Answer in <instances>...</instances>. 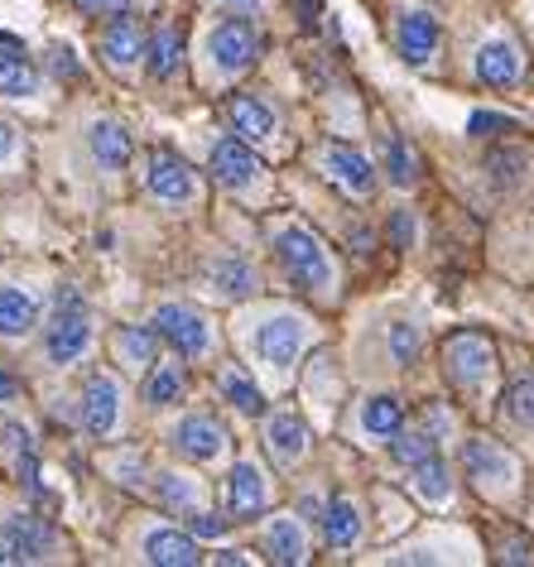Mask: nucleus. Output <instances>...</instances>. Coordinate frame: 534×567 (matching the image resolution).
Returning <instances> with one entry per match:
<instances>
[{
	"label": "nucleus",
	"mask_w": 534,
	"mask_h": 567,
	"mask_svg": "<svg viewBox=\"0 0 534 567\" xmlns=\"http://www.w3.org/2000/svg\"><path fill=\"white\" fill-rule=\"evenodd\" d=\"M322 168H328V178L342 183L351 197H367L376 188V174H371L367 154H357L347 145H328V150H322Z\"/></svg>",
	"instance_id": "nucleus-10"
},
{
	"label": "nucleus",
	"mask_w": 534,
	"mask_h": 567,
	"mask_svg": "<svg viewBox=\"0 0 534 567\" xmlns=\"http://www.w3.org/2000/svg\"><path fill=\"white\" fill-rule=\"evenodd\" d=\"M88 347H92V322H88V308H82V293L59 289V313H53V328H49V361L73 365Z\"/></svg>",
	"instance_id": "nucleus-2"
},
{
	"label": "nucleus",
	"mask_w": 534,
	"mask_h": 567,
	"mask_svg": "<svg viewBox=\"0 0 534 567\" xmlns=\"http://www.w3.org/2000/svg\"><path fill=\"white\" fill-rule=\"evenodd\" d=\"M88 145L96 154V164L111 168V174L131 164V135H125V125H116V121H96L92 135H88Z\"/></svg>",
	"instance_id": "nucleus-19"
},
{
	"label": "nucleus",
	"mask_w": 534,
	"mask_h": 567,
	"mask_svg": "<svg viewBox=\"0 0 534 567\" xmlns=\"http://www.w3.org/2000/svg\"><path fill=\"white\" fill-rule=\"evenodd\" d=\"M150 188H154V197H164V203H193V197H198V178H193V168L178 159L174 150H154L150 154Z\"/></svg>",
	"instance_id": "nucleus-8"
},
{
	"label": "nucleus",
	"mask_w": 534,
	"mask_h": 567,
	"mask_svg": "<svg viewBox=\"0 0 534 567\" xmlns=\"http://www.w3.org/2000/svg\"><path fill=\"white\" fill-rule=\"evenodd\" d=\"M308 342V322L304 318H289V313H275L265 318L256 332H250V347H256V357L265 365H275V371H285V365L299 357Z\"/></svg>",
	"instance_id": "nucleus-3"
},
{
	"label": "nucleus",
	"mask_w": 534,
	"mask_h": 567,
	"mask_svg": "<svg viewBox=\"0 0 534 567\" xmlns=\"http://www.w3.org/2000/svg\"><path fill=\"white\" fill-rule=\"evenodd\" d=\"M400 423H404V409L396 394H376V400H367V409H361V429L371 437H396Z\"/></svg>",
	"instance_id": "nucleus-28"
},
{
	"label": "nucleus",
	"mask_w": 534,
	"mask_h": 567,
	"mask_svg": "<svg viewBox=\"0 0 534 567\" xmlns=\"http://www.w3.org/2000/svg\"><path fill=\"white\" fill-rule=\"evenodd\" d=\"M207 53H213V63L222 73H242V68L256 63L260 53V34L250 20H222L213 34H207Z\"/></svg>",
	"instance_id": "nucleus-5"
},
{
	"label": "nucleus",
	"mask_w": 534,
	"mask_h": 567,
	"mask_svg": "<svg viewBox=\"0 0 534 567\" xmlns=\"http://www.w3.org/2000/svg\"><path fill=\"white\" fill-rule=\"evenodd\" d=\"M44 63H49V73H53V78H82V63L73 59V49H68V44H53Z\"/></svg>",
	"instance_id": "nucleus-37"
},
{
	"label": "nucleus",
	"mask_w": 534,
	"mask_h": 567,
	"mask_svg": "<svg viewBox=\"0 0 534 567\" xmlns=\"http://www.w3.org/2000/svg\"><path fill=\"white\" fill-rule=\"evenodd\" d=\"M390 240H396V246H410L414 240V217L410 212H396V221H390Z\"/></svg>",
	"instance_id": "nucleus-43"
},
{
	"label": "nucleus",
	"mask_w": 534,
	"mask_h": 567,
	"mask_svg": "<svg viewBox=\"0 0 534 567\" xmlns=\"http://www.w3.org/2000/svg\"><path fill=\"white\" fill-rule=\"evenodd\" d=\"M396 39H400L404 63H429L433 49H439V20H433L429 10H404Z\"/></svg>",
	"instance_id": "nucleus-11"
},
{
	"label": "nucleus",
	"mask_w": 534,
	"mask_h": 567,
	"mask_svg": "<svg viewBox=\"0 0 534 567\" xmlns=\"http://www.w3.org/2000/svg\"><path fill=\"white\" fill-rule=\"evenodd\" d=\"M16 394H20V380L10 375V371H0V404H10Z\"/></svg>",
	"instance_id": "nucleus-44"
},
{
	"label": "nucleus",
	"mask_w": 534,
	"mask_h": 567,
	"mask_svg": "<svg viewBox=\"0 0 534 567\" xmlns=\"http://www.w3.org/2000/svg\"><path fill=\"white\" fill-rule=\"evenodd\" d=\"M213 174H217V183H227V188H246V183L260 174V159L250 154L246 140H217L213 145Z\"/></svg>",
	"instance_id": "nucleus-12"
},
{
	"label": "nucleus",
	"mask_w": 534,
	"mask_h": 567,
	"mask_svg": "<svg viewBox=\"0 0 534 567\" xmlns=\"http://www.w3.org/2000/svg\"><path fill=\"white\" fill-rule=\"evenodd\" d=\"M265 505H270V486H265L260 466L236 462L232 466V515L236 519H256V515H265Z\"/></svg>",
	"instance_id": "nucleus-13"
},
{
	"label": "nucleus",
	"mask_w": 534,
	"mask_h": 567,
	"mask_svg": "<svg viewBox=\"0 0 534 567\" xmlns=\"http://www.w3.org/2000/svg\"><path fill=\"white\" fill-rule=\"evenodd\" d=\"M102 53H106V63L111 68H131L140 63V53H145V39H140V24L131 20V10L125 16H116L102 30Z\"/></svg>",
	"instance_id": "nucleus-15"
},
{
	"label": "nucleus",
	"mask_w": 534,
	"mask_h": 567,
	"mask_svg": "<svg viewBox=\"0 0 534 567\" xmlns=\"http://www.w3.org/2000/svg\"><path fill=\"white\" fill-rule=\"evenodd\" d=\"M386 164H390V178H396L400 188H410V183L419 178V159H414V150L404 145L400 135H390V140H386Z\"/></svg>",
	"instance_id": "nucleus-32"
},
{
	"label": "nucleus",
	"mask_w": 534,
	"mask_h": 567,
	"mask_svg": "<svg viewBox=\"0 0 534 567\" xmlns=\"http://www.w3.org/2000/svg\"><path fill=\"white\" fill-rule=\"evenodd\" d=\"M39 322V303L24 289H0V337H24Z\"/></svg>",
	"instance_id": "nucleus-22"
},
{
	"label": "nucleus",
	"mask_w": 534,
	"mask_h": 567,
	"mask_svg": "<svg viewBox=\"0 0 534 567\" xmlns=\"http://www.w3.org/2000/svg\"><path fill=\"white\" fill-rule=\"evenodd\" d=\"M154 351H160V328H121L116 332V357L131 365V371H150Z\"/></svg>",
	"instance_id": "nucleus-23"
},
{
	"label": "nucleus",
	"mask_w": 534,
	"mask_h": 567,
	"mask_svg": "<svg viewBox=\"0 0 534 567\" xmlns=\"http://www.w3.org/2000/svg\"><path fill=\"white\" fill-rule=\"evenodd\" d=\"M468 131L472 135H501V131H511V121L496 116V111H476V116L468 121Z\"/></svg>",
	"instance_id": "nucleus-40"
},
{
	"label": "nucleus",
	"mask_w": 534,
	"mask_h": 567,
	"mask_svg": "<svg viewBox=\"0 0 534 567\" xmlns=\"http://www.w3.org/2000/svg\"><path fill=\"white\" fill-rule=\"evenodd\" d=\"M227 6H242V10H250V6H256V0H227Z\"/></svg>",
	"instance_id": "nucleus-45"
},
{
	"label": "nucleus",
	"mask_w": 534,
	"mask_h": 567,
	"mask_svg": "<svg viewBox=\"0 0 534 567\" xmlns=\"http://www.w3.org/2000/svg\"><path fill=\"white\" fill-rule=\"evenodd\" d=\"M68 6L78 10V16H106V20H116L131 10V0H68Z\"/></svg>",
	"instance_id": "nucleus-38"
},
{
	"label": "nucleus",
	"mask_w": 534,
	"mask_h": 567,
	"mask_svg": "<svg viewBox=\"0 0 534 567\" xmlns=\"http://www.w3.org/2000/svg\"><path fill=\"white\" fill-rule=\"evenodd\" d=\"M184 371H178V361H164V365H154L150 380H145V404L150 409H164V404H174L178 394H184Z\"/></svg>",
	"instance_id": "nucleus-29"
},
{
	"label": "nucleus",
	"mask_w": 534,
	"mask_h": 567,
	"mask_svg": "<svg viewBox=\"0 0 534 567\" xmlns=\"http://www.w3.org/2000/svg\"><path fill=\"white\" fill-rule=\"evenodd\" d=\"M275 255L279 265H285V275L299 284L308 293H322L332 284V265H328V250L318 246L314 231H304V226H285V231L275 236Z\"/></svg>",
	"instance_id": "nucleus-1"
},
{
	"label": "nucleus",
	"mask_w": 534,
	"mask_h": 567,
	"mask_svg": "<svg viewBox=\"0 0 534 567\" xmlns=\"http://www.w3.org/2000/svg\"><path fill=\"white\" fill-rule=\"evenodd\" d=\"M213 289L222 299H246V293H256V269L246 260H236V255H227V260L213 265Z\"/></svg>",
	"instance_id": "nucleus-26"
},
{
	"label": "nucleus",
	"mask_w": 534,
	"mask_h": 567,
	"mask_svg": "<svg viewBox=\"0 0 534 567\" xmlns=\"http://www.w3.org/2000/svg\"><path fill=\"white\" fill-rule=\"evenodd\" d=\"M121 423V390L111 375H88V385H82V429H88L92 437H106L116 433Z\"/></svg>",
	"instance_id": "nucleus-6"
},
{
	"label": "nucleus",
	"mask_w": 534,
	"mask_h": 567,
	"mask_svg": "<svg viewBox=\"0 0 534 567\" xmlns=\"http://www.w3.org/2000/svg\"><path fill=\"white\" fill-rule=\"evenodd\" d=\"M476 78L486 82V87H515L520 82V49L511 39H491L476 53Z\"/></svg>",
	"instance_id": "nucleus-14"
},
{
	"label": "nucleus",
	"mask_w": 534,
	"mask_h": 567,
	"mask_svg": "<svg viewBox=\"0 0 534 567\" xmlns=\"http://www.w3.org/2000/svg\"><path fill=\"white\" fill-rule=\"evenodd\" d=\"M414 491L424 495L429 505H443L448 495H453V481H448V466L439 457H424L414 466Z\"/></svg>",
	"instance_id": "nucleus-31"
},
{
	"label": "nucleus",
	"mask_w": 534,
	"mask_h": 567,
	"mask_svg": "<svg viewBox=\"0 0 534 567\" xmlns=\"http://www.w3.org/2000/svg\"><path fill=\"white\" fill-rule=\"evenodd\" d=\"M145 53H150V73H154V78H160V82L174 78L178 63H184V34H178L174 24H164V30L145 44Z\"/></svg>",
	"instance_id": "nucleus-24"
},
{
	"label": "nucleus",
	"mask_w": 534,
	"mask_h": 567,
	"mask_svg": "<svg viewBox=\"0 0 534 567\" xmlns=\"http://www.w3.org/2000/svg\"><path fill=\"white\" fill-rule=\"evenodd\" d=\"M168 437H174V447L184 452V457H193V462H213V457L227 452V433H222V423L207 419V414H188Z\"/></svg>",
	"instance_id": "nucleus-9"
},
{
	"label": "nucleus",
	"mask_w": 534,
	"mask_h": 567,
	"mask_svg": "<svg viewBox=\"0 0 534 567\" xmlns=\"http://www.w3.org/2000/svg\"><path fill=\"white\" fill-rule=\"evenodd\" d=\"M232 131L242 140H270L275 135V111L260 96H232Z\"/></svg>",
	"instance_id": "nucleus-20"
},
{
	"label": "nucleus",
	"mask_w": 534,
	"mask_h": 567,
	"mask_svg": "<svg viewBox=\"0 0 534 567\" xmlns=\"http://www.w3.org/2000/svg\"><path fill=\"white\" fill-rule=\"evenodd\" d=\"M322 529H328V544H332V548H351V544L361 538V515H357V505L337 495V501L322 509Z\"/></svg>",
	"instance_id": "nucleus-25"
},
{
	"label": "nucleus",
	"mask_w": 534,
	"mask_h": 567,
	"mask_svg": "<svg viewBox=\"0 0 534 567\" xmlns=\"http://www.w3.org/2000/svg\"><path fill=\"white\" fill-rule=\"evenodd\" d=\"M145 558L160 567H188V563H198V544L178 529H154L145 538Z\"/></svg>",
	"instance_id": "nucleus-21"
},
{
	"label": "nucleus",
	"mask_w": 534,
	"mask_h": 567,
	"mask_svg": "<svg viewBox=\"0 0 534 567\" xmlns=\"http://www.w3.org/2000/svg\"><path fill=\"white\" fill-rule=\"evenodd\" d=\"M154 328H160V337L178 357H207V351H213V328L184 303H164L160 313H154Z\"/></svg>",
	"instance_id": "nucleus-4"
},
{
	"label": "nucleus",
	"mask_w": 534,
	"mask_h": 567,
	"mask_svg": "<svg viewBox=\"0 0 534 567\" xmlns=\"http://www.w3.org/2000/svg\"><path fill=\"white\" fill-rule=\"evenodd\" d=\"M265 443H270L279 466H294L308 452V423L299 414H275L270 429H265Z\"/></svg>",
	"instance_id": "nucleus-16"
},
{
	"label": "nucleus",
	"mask_w": 534,
	"mask_h": 567,
	"mask_svg": "<svg viewBox=\"0 0 534 567\" xmlns=\"http://www.w3.org/2000/svg\"><path fill=\"white\" fill-rule=\"evenodd\" d=\"M462 457H468V472L482 481V486H486V481H511L515 476V457L505 447L491 443V437H472Z\"/></svg>",
	"instance_id": "nucleus-18"
},
{
	"label": "nucleus",
	"mask_w": 534,
	"mask_h": 567,
	"mask_svg": "<svg viewBox=\"0 0 534 567\" xmlns=\"http://www.w3.org/2000/svg\"><path fill=\"white\" fill-rule=\"evenodd\" d=\"M265 553H270L275 563H304L308 548H304V529L294 519H275L270 529H265Z\"/></svg>",
	"instance_id": "nucleus-27"
},
{
	"label": "nucleus",
	"mask_w": 534,
	"mask_h": 567,
	"mask_svg": "<svg viewBox=\"0 0 534 567\" xmlns=\"http://www.w3.org/2000/svg\"><path fill=\"white\" fill-rule=\"evenodd\" d=\"M390 357H396L400 365H410L419 357V332L410 328V322H396V328H390Z\"/></svg>",
	"instance_id": "nucleus-36"
},
{
	"label": "nucleus",
	"mask_w": 534,
	"mask_h": 567,
	"mask_svg": "<svg viewBox=\"0 0 534 567\" xmlns=\"http://www.w3.org/2000/svg\"><path fill=\"white\" fill-rule=\"evenodd\" d=\"M443 361H448V375H453V385H482L491 375V342L476 332H458L453 342L443 347Z\"/></svg>",
	"instance_id": "nucleus-7"
},
{
	"label": "nucleus",
	"mask_w": 534,
	"mask_h": 567,
	"mask_svg": "<svg viewBox=\"0 0 534 567\" xmlns=\"http://www.w3.org/2000/svg\"><path fill=\"white\" fill-rule=\"evenodd\" d=\"M6 563H30V548H24V538L16 534V524H6L0 529V567Z\"/></svg>",
	"instance_id": "nucleus-39"
},
{
	"label": "nucleus",
	"mask_w": 534,
	"mask_h": 567,
	"mask_svg": "<svg viewBox=\"0 0 534 567\" xmlns=\"http://www.w3.org/2000/svg\"><path fill=\"white\" fill-rule=\"evenodd\" d=\"M193 534L198 538H222L227 534V519L222 515H198V509H193Z\"/></svg>",
	"instance_id": "nucleus-41"
},
{
	"label": "nucleus",
	"mask_w": 534,
	"mask_h": 567,
	"mask_svg": "<svg viewBox=\"0 0 534 567\" xmlns=\"http://www.w3.org/2000/svg\"><path fill=\"white\" fill-rule=\"evenodd\" d=\"M222 394H227L232 409H242V414H260V409H265L260 385L246 371H236V365H232V371H222Z\"/></svg>",
	"instance_id": "nucleus-30"
},
{
	"label": "nucleus",
	"mask_w": 534,
	"mask_h": 567,
	"mask_svg": "<svg viewBox=\"0 0 534 567\" xmlns=\"http://www.w3.org/2000/svg\"><path fill=\"white\" fill-rule=\"evenodd\" d=\"M505 414H511L515 423H530L534 429V375L515 380V385L505 390Z\"/></svg>",
	"instance_id": "nucleus-35"
},
{
	"label": "nucleus",
	"mask_w": 534,
	"mask_h": 567,
	"mask_svg": "<svg viewBox=\"0 0 534 567\" xmlns=\"http://www.w3.org/2000/svg\"><path fill=\"white\" fill-rule=\"evenodd\" d=\"M160 501H164L168 509H184V515H193V505H198V491H193L188 476L164 472V476H160Z\"/></svg>",
	"instance_id": "nucleus-33"
},
{
	"label": "nucleus",
	"mask_w": 534,
	"mask_h": 567,
	"mask_svg": "<svg viewBox=\"0 0 534 567\" xmlns=\"http://www.w3.org/2000/svg\"><path fill=\"white\" fill-rule=\"evenodd\" d=\"M390 452H396V462L419 466L424 457H433V433H396L390 437Z\"/></svg>",
	"instance_id": "nucleus-34"
},
{
	"label": "nucleus",
	"mask_w": 534,
	"mask_h": 567,
	"mask_svg": "<svg viewBox=\"0 0 534 567\" xmlns=\"http://www.w3.org/2000/svg\"><path fill=\"white\" fill-rule=\"evenodd\" d=\"M0 92L6 96H34L39 92V73L30 63V53L10 39H0Z\"/></svg>",
	"instance_id": "nucleus-17"
},
{
	"label": "nucleus",
	"mask_w": 534,
	"mask_h": 567,
	"mask_svg": "<svg viewBox=\"0 0 534 567\" xmlns=\"http://www.w3.org/2000/svg\"><path fill=\"white\" fill-rule=\"evenodd\" d=\"M16 150H20V135H16V125H10V121H0V168H6L10 159H16Z\"/></svg>",
	"instance_id": "nucleus-42"
}]
</instances>
